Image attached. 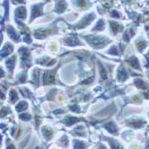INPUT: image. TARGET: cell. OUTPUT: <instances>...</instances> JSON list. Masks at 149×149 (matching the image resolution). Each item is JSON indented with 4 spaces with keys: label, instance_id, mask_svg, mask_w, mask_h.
Instances as JSON below:
<instances>
[{
    "label": "cell",
    "instance_id": "3957f363",
    "mask_svg": "<svg viewBox=\"0 0 149 149\" xmlns=\"http://www.w3.org/2000/svg\"><path fill=\"white\" fill-rule=\"evenodd\" d=\"M6 31L8 37L11 39L13 41L16 42V43H19V42L22 41V38H21L20 33L15 29V27L13 25L7 24V26L6 28Z\"/></svg>",
    "mask_w": 149,
    "mask_h": 149
},
{
    "label": "cell",
    "instance_id": "7a4b0ae2",
    "mask_svg": "<svg viewBox=\"0 0 149 149\" xmlns=\"http://www.w3.org/2000/svg\"><path fill=\"white\" fill-rule=\"evenodd\" d=\"M18 52H19V55L21 57V61H22V64L24 66H28L31 64V51H30V49L25 47V46H23L21 47L19 49H18Z\"/></svg>",
    "mask_w": 149,
    "mask_h": 149
},
{
    "label": "cell",
    "instance_id": "277c9868",
    "mask_svg": "<svg viewBox=\"0 0 149 149\" xmlns=\"http://www.w3.org/2000/svg\"><path fill=\"white\" fill-rule=\"evenodd\" d=\"M27 17V8L24 6H17L15 10V21H24Z\"/></svg>",
    "mask_w": 149,
    "mask_h": 149
},
{
    "label": "cell",
    "instance_id": "6da1fadb",
    "mask_svg": "<svg viewBox=\"0 0 149 149\" xmlns=\"http://www.w3.org/2000/svg\"><path fill=\"white\" fill-rule=\"evenodd\" d=\"M46 5L45 2L43 3H38V4H34L31 6V15H30V20H29V24H31V22L44 15V11H43V7Z\"/></svg>",
    "mask_w": 149,
    "mask_h": 149
},
{
    "label": "cell",
    "instance_id": "30bf717a",
    "mask_svg": "<svg viewBox=\"0 0 149 149\" xmlns=\"http://www.w3.org/2000/svg\"><path fill=\"white\" fill-rule=\"evenodd\" d=\"M13 5H25L26 1L25 0H10Z\"/></svg>",
    "mask_w": 149,
    "mask_h": 149
},
{
    "label": "cell",
    "instance_id": "7c38bea8",
    "mask_svg": "<svg viewBox=\"0 0 149 149\" xmlns=\"http://www.w3.org/2000/svg\"><path fill=\"white\" fill-rule=\"evenodd\" d=\"M4 76H5V72H4V70L1 68V67H0V78L3 77Z\"/></svg>",
    "mask_w": 149,
    "mask_h": 149
},
{
    "label": "cell",
    "instance_id": "8fae6325",
    "mask_svg": "<svg viewBox=\"0 0 149 149\" xmlns=\"http://www.w3.org/2000/svg\"><path fill=\"white\" fill-rule=\"evenodd\" d=\"M1 33H0V46H1V44H2V42H3V40H4V34H3V30H1L0 31Z\"/></svg>",
    "mask_w": 149,
    "mask_h": 149
},
{
    "label": "cell",
    "instance_id": "52a82bcc",
    "mask_svg": "<svg viewBox=\"0 0 149 149\" xmlns=\"http://www.w3.org/2000/svg\"><path fill=\"white\" fill-rule=\"evenodd\" d=\"M27 108H28V104H27L26 102H19V103L17 104V106L15 107L16 111H18V112H20V111H25Z\"/></svg>",
    "mask_w": 149,
    "mask_h": 149
},
{
    "label": "cell",
    "instance_id": "5b68a950",
    "mask_svg": "<svg viewBox=\"0 0 149 149\" xmlns=\"http://www.w3.org/2000/svg\"><path fill=\"white\" fill-rule=\"evenodd\" d=\"M15 49V47L14 45L11 43L10 41H6L5 45L3 46L2 49L0 50V57L1 58H6L9 55H11L13 51Z\"/></svg>",
    "mask_w": 149,
    "mask_h": 149
},
{
    "label": "cell",
    "instance_id": "ba28073f",
    "mask_svg": "<svg viewBox=\"0 0 149 149\" xmlns=\"http://www.w3.org/2000/svg\"><path fill=\"white\" fill-rule=\"evenodd\" d=\"M76 6L79 8H86L88 7L89 4L87 3L86 0H76Z\"/></svg>",
    "mask_w": 149,
    "mask_h": 149
},
{
    "label": "cell",
    "instance_id": "9c48e42d",
    "mask_svg": "<svg viewBox=\"0 0 149 149\" xmlns=\"http://www.w3.org/2000/svg\"><path fill=\"white\" fill-rule=\"evenodd\" d=\"M17 99H18L17 93L15 90H12L10 92V101H11V102H15Z\"/></svg>",
    "mask_w": 149,
    "mask_h": 149
},
{
    "label": "cell",
    "instance_id": "8992f818",
    "mask_svg": "<svg viewBox=\"0 0 149 149\" xmlns=\"http://www.w3.org/2000/svg\"><path fill=\"white\" fill-rule=\"evenodd\" d=\"M15 63H16V55H14L13 57H11L10 58H8L6 61V65L7 67V68L9 69L10 72H13L14 68H15Z\"/></svg>",
    "mask_w": 149,
    "mask_h": 149
},
{
    "label": "cell",
    "instance_id": "4fadbf2b",
    "mask_svg": "<svg viewBox=\"0 0 149 149\" xmlns=\"http://www.w3.org/2000/svg\"><path fill=\"white\" fill-rule=\"evenodd\" d=\"M1 143H2V136L0 135V145H1Z\"/></svg>",
    "mask_w": 149,
    "mask_h": 149
}]
</instances>
